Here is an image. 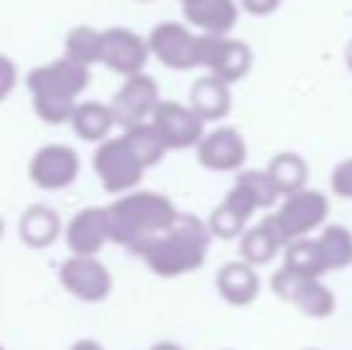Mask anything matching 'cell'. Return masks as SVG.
<instances>
[{
    "mask_svg": "<svg viewBox=\"0 0 352 350\" xmlns=\"http://www.w3.org/2000/svg\"><path fill=\"white\" fill-rule=\"evenodd\" d=\"M122 137H125L127 144L132 146V151L137 154V159L144 164V168L156 166L168 151V146L163 144L161 135H158L156 127H153L151 122H142V125L130 127V130L122 132Z\"/></svg>",
    "mask_w": 352,
    "mask_h": 350,
    "instance_id": "cell-27",
    "label": "cell"
},
{
    "mask_svg": "<svg viewBox=\"0 0 352 350\" xmlns=\"http://www.w3.org/2000/svg\"><path fill=\"white\" fill-rule=\"evenodd\" d=\"M79 175V156L72 146L46 144L29 161V180L41 190H65Z\"/></svg>",
    "mask_w": 352,
    "mask_h": 350,
    "instance_id": "cell-14",
    "label": "cell"
},
{
    "mask_svg": "<svg viewBox=\"0 0 352 350\" xmlns=\"http://www.w3.org/2000/svg\"><path fill=\"white\" fill-rule=\"evenodd\" d=\"M252 51L245 41L230 39L228 34H201V48H199V67H206L209 75L218 80L240 82L252 70Z\"/></svg>",
    "mask_w": 352,
    "mask_h": 350,
    "instance_id": "cell-9",
    "label": "cell"
},
{
    "mask_svg": "<svg viewBox=\"0 0 352 350\" xmlns=\"http://www.w3.org/2000/svg\"><path fill=\"white\" fill-rule=\"evenodd\" d=\"M0 350H3V348H0Z\"/></svg>",
    "mask_w": 352,
    "mask_h": 350,
    "instance_id": "cell-37",
    "label": "cell"
},
{
    "mask_svg": "<svg viewBox=\"0 0 352 350\" xmlns=\"http://www.w3.org/2000/svg\"><path fill=\"white\" fill-rule=\"evenodd\" d=\"M283 266L295 271V274L309 276V278H321L324 274H329L324 264V257H321V252H319V245H316V240H309V238H300L287 245Z\"/></svg>",
    "mask_w": 352,
    "mask_h": 350,
    "instance_id": "cell-26",
    "label": "cell"
},
{
    "mask_svg": "<svg viewBox=\"0 0 352 350\" xmlns=\"http://www.w3.org/2000/svg\"><path fill=\"white\" fill-rule=\"evenodd\" d=\"M17 80H19V72H17V65H14L12 58L3 56L0 53V103L14 91L17 87Z\"/></svg>",
    "mask_w": 352,
    "mask_h": 350,
    "instance_id": "cell-29",
    "label": "cell"
},
{
    "mask_svg": "<svg viewBox=\"0 0 352 350\" xmlns=\"http://www.w3.org/2000/svg\"><path fill=\"white\" fill-rule=\"evenodd\" d=\"M3 233H5V221L0 219V238H3Z\"/></svg>",
    "mask_w": 352,
    "mask_h": 350,
    "instance_id": "cell-34",
    "label": "cell"
},
{
    "mask_svg": "<svg viewBox=\"0 0 352 350\" xmlns=\"http://www.w3.org/2000/svg\"><path fill=\"white\" fill-rule=\"evenodd\" d=\"M307 350H314V348H307Z\"/></svg>",
    "mask_w": 352,
    "mask_h": 350,
    "instance_id": "cell-35",
    "label": "cell"
},
{
    "mask_svg": "<svg viewBox=\"0 0 352 350\" xmlns=\"http://www.w3.org/2000/svg\"><path fill=\"white\" fill-rule=\"evenodd\" d=\"M101 41L103 32L79 24V27L70 29L65 36V58L87 67L96 65V63H101Z\"/></svg>",
    "mask_w": 352,
    "mask_h": 350,
    "instance_id": "cell-25",
    "label": "cell"
},
{
    "mask_svg": "<svg viewBox=\"0 0 352 350\" xmlns=\"http://www.w3.org/2000/svg\"><path fill=\"white\" fill-rule=\"evenodd\" d=\"M148 51L161 65L177 72H187L199 67L201 36L192 34L180 22H161L148 34Z\"/></svg>",
    "mask_w": 352,
    "mask_h": 350,
    "instance_id": "cell-8",
    "label": "cell"
},
{
    "mask_svg": "<svg viewBox=\"0 0 352 350\" xmlns=\"http://www.w3.org/2000/svg\"><path fill=\"white\" fill-rule=\"evenodd\" d=\"M144 3H146V0H144Z\"/></svg>",
    "mask_w": 352,
    "mask_h": 350,
    "instance_id": "cell-36",
    "label": "cell"
},
{
    "mask_svg": "<svg viewBox=\"0 0 352 350\" xmlns=\"http://www.w3.org/2000/svg\"><path fill=\"white\" fill-rule=\"evenodd\" d=\"M151 125L168 149H192L204 140V120L185 103L161 101L151 116Z\"/></svg>",
    "mask_w": 352,
    "mask_h": 350,
    "instance_id": "cell-12",
    "label": "cell"
},
{
    "mask_svg": "<svg viewBox=\"0 0 352 350\" xmlns=\"http://www.w3.org/2000/svg\"><path fill=\"white\" fill-rule=\"evenodd\" d=\"M280 250H285V248H283L280 238L276 235V230L271 228L266 216L254 228L245 230V233L240 235V257H242V262H247L252 266L269 264Z\"/></svg>",
    "mask_w": 352,
    "mask_h": 350,
    "instance_id": "cell-21",
    "label": "cell"
},
{
    "mask_svg": "<svg viewBox=\"0 0 352 350\" xmlns=\"http://www.w3.org/2000/svg\"><path fill=\"white\" fill-rule=\"evenodd\" d=\"M197 161L206 171H216V173L240 171L247 161V144L237 130L218 127L204 135V140L197 144Z\"/></svg>",
    "mask_w": 352,
    "mask_h": 350,
    "instance_id": "cell-15",
    "label": "cell"
},
{
    "mask_svg": "<svg viewBox=\"0 0 352 350\" xmlns=\"http://www.w3.org/2000/svg\"><path fill=\"white\" fill-rule=\"evenodd\" d=\"M276 204V192L269 177L259 171H245L237 175L235 185L226 195V199L211 211L209 228L213 238L232 240L245 233V226L259 209H271Z\"/></svg>",
    "mask_w": 352,
    "mask_h": 350,
    "instance_id": "cell-4",
    "label": "cell"
},
{
    "mask_svg": "<svg viewBox=\"0 0 352 350\" xmlns=\"http://www.w3.org/2000/svg\"><path fill=\"white\" fill-rule=\"evenodd\" d=\"M266 173H269L271 182L276 185L280 197H290L295 192L305 190L307 177H309V166L302 159L300 154H292V151H280L266 166Z\"/></svg>",
    "mask_w": 352,
    "mask_h": 350,
    "instance_id": "cell-23",
    "label": "cell"
},
{
    "mask_svg": "<svg viewBox=\"0 0 352 350\" xmlns=\"http://www.w3.org/2000/svg\"><path fill=\"white\" fill-rule=\"evenodd\" d=\"M211 228L195 214H180L175 223L151 238L137 252L144 264L161 278H177L201 269L211 245Z\"/></svg>",
    "mask_w": 352,
    "mask_h": 350,
    "instance_id": "cell-2",
    "label": "cell"
},
{
    "mask_svg": "<svg viewBox=\"0 0 352 350\" xmlns=\"http://www.w3.org/2000/svg\"><path fill=\"white\" fill-rule=\"evenodd\" d=\"M271 288L283 303L295 305L302 314L311 319H326L336 309V295L321 283V278L295 274L290 269H278L271 278Z\"/></svg>",
    "mask_w": 352,
    "mask_h": 350,
    "instance_id": "cell-7",
    "label": "cell"
},
{
    "mask_svg": "<svg viewBox=\"0 0 352 350\" xmlns=\"http://www.w3.org/2000/svg\"><path fill=\"white\" fill-rule=\"evenodd\" d=\"M60 283L82 303H103L113 290V276L96 257L72 254L60 266Z\"/></svg>",
    "mask_w": 352,
    "mask_h": 350,
    "instance_id": "cell-11",
    "label": "cell"
},
{
    "mask_svg": "<svg viewBox=\"0 0 352 350\" xmlns=\"http://www.w3.org/2000/svg\"><path fill=\"white\" fill-rule=\"evenodd\" d=\"M314 240L324 257L326 271H340L352 264V233L345 226H329Z\"/></svg>",
    "mask_w": 352,
    "mask_h": 350,
    "instance_id": "cell-24",
    "label": "cell"
},
{
    "mask_svg": "<svg viewBox=\"0 0 352 350\" xmlns=\"http://www.w3.org/2000/svg\"><path fill=\"white\" fill-rule=\"evenodd\" d=\"M177 216L180 211L166 195L146 190H132L106 206L111 243L130 250L132 254L140 252L151 238L170 228Z\"/></svg>",
    "mask_w": 352,
    "mask_h": 350,
    "instance_id": "cell-1",
    "label": "cell"
},
{
    "mask_svg": "<svg viewBox=\"0 0 352 350\" xmlns=\"http://www.w3.org/2000/svg\"><path fill=\"white\" fill-rule=\"evenodd\" d=\"M256 266L247 262H228L221 266L216 276L218 295L232 307H247L259 298L261 281L256 274Z\"/></svg>",
    "mask_w": 352,
    "mask_h": 350,
    "instance_id": "cell-17",
    "label": "cell"
},
{
    "mask_svg": "<svg viewBox=\"0 0 352 350\" xmlns=\"http://www.w3.org/2000/svg\"><path fill=\"white\" fill-rule=\"evenodd\" d=\"M60 230V216L46 204H32L19 219V238L32 250H46L56 243Z\"/></svg>",
    "mask_w": 352,
    "mask_h": 350,
    "instance_id": "cell-20",
    "label": "cell"
},
{
    "mask_svg": "<svg viewBox=\"0 0 352 350\" xmlns=\"http://www.w3.org/2000/svg\"><path fill=\"white\" fill-rule=\"evenodd\" d=\"M148 56V41L137 32L125 27H113L103 32L101 41V63L108 70L118 72L122 77H132L144 72Z\"/></svg>",
    "mask_w": 352,
    "mask_h": 350,
    "instance_id": "cell-13",
    "label": "cell"
},
{
    "mask_svg": "<svg viewBox=\"0 0 352 350\" xmlns=\"http://www.w3.org/2000/svg\"><path fill=\"white\" fill-rule=\"evenodd\" d=\"M182 14L204 34H228L237 24L240 10L235 0H180Z\"/></svg>",
    "mask_w": 352,
    "mask_h": 350,
    "instance_id": "cell-18",
    "label": "cell"
},
{
    "mask_svg": "<svg viewBox=\"0 0 352 350\" xmlns=\"http://www.w3.org/2000/svg\"><path fill=\"white\" fill-rule=\"evenodd\" d=\"M65 243L72 254L96 257L106 243H111L106 221V206H89L72 216L65 228Z\"/></svg>",
    "mask_w": 352,
    "mask_h": 350,
    "instance_id": "cell-16",
    "label": "cell"
},
{
    "mask_svg": "<svg viewBox=\"0 0 352 350\" xmlns=\"http://www.w3.org/2000/svg\"><path fill=\"white\" fill-rule=\"evenodd\" d=\"M158 103H161L158 85L153 82V77L140 72V75L125 77V85L118 89V94L108 106H111V113L116 118V125L130 130V127L142 125V122H151V116L158 108Z\"/></svg>",
    "mask_w": 352,
    "mask_h": 350,
    "instance_id": "cell-10",
    "label": "cell"
},
{
    "mask_svg": "<svg viewBox=\"0 0 352 350\" xmlns=\"http://www.w3.org/2000/svg\"><path fill=\"white\" fill-rule=\"evenodd\" d=\"M329 216V197L319 190H300L295 195L285 197L276 214H269L271 228L280 238L283 248L300 238H307L311 230H316Z\"/></svg>",
    "mask_w": 352,
    "mask_h": 350,
    "instance_id": "cell-5",
    "label": "cell"
},
{
    "mask_svg": "<svg viewBox=\"0 0 352 350\" xmlns=\"http://www.w3.org/2000/svg\"><path fill=\"white\" fill-rule=\"evenodd\" d=\"M70 350H103L101 343L91 341V338H82V341H77Z\"/></svg>",
    "mask_w": 352,
    "mask_h": 350,
    "instance_id": "cell-31",
    "label": "cell"
},
{
    "mask_svg": "<svg viewBox=\"0 0 352 350\" xmlns=\"http://www.w3.org/2000/svg\"><path fill=\"white\" fill-rule=\"evenodd\" d=\"M89 80H91L89 67L65 56L32 70L27 75V89L32 91L36 116L46 125L72 122L77 96L89 87Z\"/></svg>",
    "mask_w": 352,
    "mask_h": 350,
    "instance_id": "cell-3",
    "label": "cell"
},
{
    "mask_svg": "<svg viewBox=\"0 0 352 350\" xmlns=\"http://www.w3.org/2000/svg\"><path fill=\"white\" fill-rule=\"evenodd\" d=\"M345 63H348V67L352 72V41L348 43V48H345Z\"/></svg>",
    "mask_w": 352,
    "mask_h": 350,
    "instance_id": "cell-33",
    "label": "cell"
},
{
    "mask_svg": "<svg viewBox=\"0 0 352 350\" xmlns=\"http://www.w3.org/2000/svg\"><path fill=\"white\" fill-rule=\"evenodd\" d=\"M94 171L101 180L103 190L111 195L132 192L144 177V164L137 159L125 137H108L94 154Z\"/></svg>",
    "mask_w": 352,
    "mask_h": 350,
    "instance_id": "cell-6",
    "label": "cell"
},
{
    "mask_svg": "<svg viewBox=\"0 0 352 350\" xmlns=\"http://www.w3.org/2000/svg\"><path fill=\"white\" fill-rule=\"evenodd\" d=\"M148 350H182L177 343H170V341H161V343H156L153 348H148Z\"/></svg>",
    "mask_w": 352,
    "mask_h": 350,
    "instance_id": "cell-32",
    "label": "cell"
},
{
    "mask_svg": "<svg viewBox=\"0 0 352 350\" xmlns=\"http://www.w3.org/2000/svg\"><path fill=\"white\" fill-rule=\"evenodd\" d=\"M240 5L245 8V12L254 14V17H266L278 10L280 0H240Z\"/></svg>",
    "mask_w": 352,
    "mask_h": 350,
    "instance_id": "cell-30",
    "label": "cell"
},
{
    "mask_svg": "<svg viewBox=\"0 0 352 350\" xmlns=\"http://www.w3.org/2000/svg\"><path fill=\"white\" fill-rule=\"evenodd\" d=\"M190 106L201 120H221L230 113V85L213 75H204L190 89Z\"/></svg>",
    "mask_w": 352,
    "mask_h": 350,
    "instance_id": "cell-19",
    "label": "cell"
},
{
    "mask_svg": "<svg viewBox=\"0 0 352 350\" xmlns=\"http://www.w3.org/2000/svg\"><path fill=\"white\" fill-rule=\"evenodd\" d=\"M331 190L343 199H352V159L336 166L333 175H331Z\"/></svg>",
    "mask_w": 352,
    "mask_h": 350,
    "instance_id": "cell-28",
    "label": "cell"
},
{
    "mask_svg": "<svg viewBox=\"0 0 352 350\" xmlns=\"http://www.w3.org/2000/svg\"><path fill=\"white\" fill-rule=\"evenodd\" d=\"M116 118L111 113V106L98 101H84L77 103L72 116V127L79 140L84 142H106L111 135Z\"/></svg>",
    "mask_w": 352,
    "mask_h": 350,
    "instance_id": "cell-22",
    "label": "cell"
}]
</instances>
